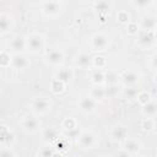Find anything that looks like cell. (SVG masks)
<instances>
[{
	"instance_id": "obj_1",
	"label": "cell",
	"mask_w": 157,
	"mask_h": 157,
	"mask_svg": "<svg viewBox=\"0 0 157 157\" xmlns=\"http://www.w3.org/2000/svg\"><path fill=\"white\" fill-rule=\"evenodd\" d=\"M45 47V39L44 36L40 33H31L26 37V49L32 53L37 54L40 53Z\"/></svg>"
},
{
	"instance_id": "obj_2",
	"label": "cell",
	"mask_w": 157,
	"mask_h": 157,
	"mask_svg": "<svg viewBox=\"0 0 157 157\" xmlns=\"http://www.w3.org/2000/svg\"><path fill=\"white\" fill-rule=\"evenodd\" d=\"M110 45V38L105 33L97 32L93 33L90 38V47L94 52H104Z\"/></svg>"
},
{
	"instance_id": "obj_3",
	"label": "cell",
	"mask_w": 157,
	"mask_h": 157,
	"mask_svg": "<svg viewBox=\"0 0 157 157\" xmlns=\"http://www.w3.org/2000/svg\"><path fill=\"white\" fill-rule=\"evenodd\" d=\"M137 45L141 49H150L156 44V33L155 31H142L137 32Z\"/></svg>"
},
{
	"instance_id": "obj_4",
	"label": "cell",
	"mask_w": 157,
	"mask_h": 157,
	"mask_svg": "<svg viewBox=\"0 0 157 157\" xmlns=\"http://www.w3.org/2000/svg\"><path fill=\"white\" fill-rule=\"evenodd\" d=\"M77 142H78V146L81 148H85V150H88V148H93L97 144V136L94 132H92L91 130H85V131H81L78 137L76 139Z\"/></svg>"
},
{
	"instance_id": "obj_5",
	"label": "cell",
	"mask_w": 157,
	"mask_h": 157,
	"mask_svg": "<svg viewBox=\"0 0 157 157\" xmlns=\"http://www.w3.org/2000/svg\"><path fill=\"white\" fill-rule=\"evenodd\" d=\"M21 125H22V129L28 132V134H33L36 131L39 130L40 128V120L38 119L37 115H26L23 117L22 121H21Z\"/></svg>"
},
{
	"instance_id": "obj_6",
	"label": "cell",
	"mask_w": 157,
	"mask_h": 157,
	"mask_svg": "<svg viewBox=\"0 0 157 157\" xmlns=\"http://www.w3.org/2000/svg\"><path fill=\"white\" fill-rule=\"evenodd\" d=\"M31 108L36 115H43L49 112L50 109V102L44 97H38L32 101Z\"/></svg>"
},
{
	"instance_id": "obj_7",
	"label": "cell",
	"mask_w": 157,
	"mask_h": 157,
	"mask_svg": "<svg viewBox=\"0 0 157 157\" xmlns=\"http://www.w3.org/2000/svg\"><path fill=\"white\" fill-rule=\"evenodd\" d=\"M42 11L48 17H56L61 12V4L56 0H45L42 5Z\"/></svg>"
},
{
	"instance_id": "obj_8",
	"label": "cell",
	"mask_w": 157,
	"mask_h": 157,
	"mask_svg": "<svg viewBox=\"0 0 157 157\" xmlns=\"http://www.w3.org/2000/svg\"><path fill=\"white\" fill-rule=\"evenodd\" d=\"M97 103H98V102H96V101H94L93 98H91L90 96H83V97H81V98L78 99L77 105H78V109H80L82 113H85V114H91V113H93V112L96 110Z\"/></svg>"
},
{
	"instance_id": "obj_9",
	"label": "cell",
	"mask_w": 157,
	"mask_h": 157,
	"mask_svg": "<svg viewBox=\"0 0 157 157\" xmlns=\"http://www.w3.org/2000/svg\"><path fill=\"white\" fill-rule=\"evenodd\" d=\"M119 77L124 86H136L140 82V74L134 70H125L119 75Z\"/></svg>"
},
{
	"instance_id": "obj_10",
	"label": "cell",
	"mask_w": 157,
	"mask_h": 157,
	"mask_svg": "<svg viewBox=\"0 0 157 157\" xmlns=\"http://www.w3.org/2000/svg\"><path fill=\"white\" fill-rule=\"evenodd\" d=\"M64 58H65V55L61 50L54 49V50H50L45 54L44 60H45L47 64H49L52 66H60L64 61Z\"/></svg>"
},
{
	"instance_id": "obj_11",
	"label": "cell",
	"mask_w": 157,
	"mask_h": 157,
	"mask_svg": "<svg viewBox=\"0 0 157 157\" xmlns=\"http://www.w3.org/2000/svg\"><path fill=\"white\" fill-rule=\"evenodd\" d=\"M10 66L16 69V70H23V69L29 66V61L22 53H15L13 55H11Z\"/></svg>"
},
{
	"instance_id": "obj_12",
	"label": "cell",
	"mask_w": 157,
	"mask_h": 157,
	"mask_svg": "<svg viewBox=\"0 0 157 157\" xmlns=\"http://www.w3.org/2000/svg\"><path fill=\"white\" fill-rule=\"evenodd\" d=\"M75 64H76L77 67H80L82 70H88V69L92 67V56L86 52H81L76 56Z\"/></svg>"
},
{
	"instance_id": "obj_13",
	"label": "cell",
	"mask_w": 157,
	"mask_h": 157,
	"mask_svg": "<svg viewBox=\"0 0 157 157\" xmlns=\"http://www.w3.org/2000/svg\"><path fill=\"white\" fill-rule=\"evenodd\" d=\"M72 77H74V71H72V69L71 67H60L56 72H55V76H54V78H56V80H59V81H61V82H64L65 85H67L71 80H72Z\"/></svg>"
},
{
	"instance_id": "obj_14",
	"label": "cell",
	"mask_w": 157,
	"mask_h": 157,
	"mask_svg": "<svg viewBox=\"0 0 157 157\" xmlns=\"http://www.w3.org/2000/svg\"><path fill=\"white\" fill-rule=\"evenodd\" d=\"M142 145L140 141H137L136 139H125L124 140V150L129 153V155H136L139 153V151L141 150Z\"/></svg>"
},
{
	"instance_id": "obj_15",
	"label": "cell",
	"mask_w": 157,
	"mask_h": 157,
	"mask_svg": "<svg viewBox=\"0 0 157 157\" xmlns=\"http://www.w3.org/2000/svg\"><path fill=\"white\" fill-rule=\"evenodd\" d=\"M42 137H43V141L47 142L48 145H52L54 144L58 137H59V131L55 129V128H52V126H48L43 130L42 132Z\"/></svg>"
},
{
	"instance_id": "obj_16",
	"label": "cell",
	"mask_w": 157,
	"mask_h": 157,
	"mask_svg": "<svg viewBox=\"0 0 157 157\" xmlns=\"http://www.w3.org/2000/svg\"><path fill=\"white\" fill-rule=\"evenodd\" d=\"M15 141V135L4 125L0 126V142L5 146L11 147V145Z\"/></svg>"
},
{
	"instance_id": "obj_17",
	"label": "cell",
	"mask_w": 157,
	"mask_h": 157,
	"mask_svg": "<svg viewBox=\"0 0 157 157\" xmlns=\"http://www.w3.org/2000/svg\"><path fill=\"white\" fill-rule=\"evenodd\" d=\"M140 29L142 31H155L156 29V17L153 15H146L142 17L140 25Z\"/></svg>"
},
{
	"instance_id": "obj_18",
	"label": "cell",
	"mask_w": 157,
	"mask_h": 157,
	"mask_svg": "<svg viewBox=\"0 0 157 157\" xmlns=\"http://www.w3.org/2000/svg\"><path fill=\"white\" fill-rule=\"evenodd\" d=\"M10 47L15 53H21L22 50L26 49V38L20 34L15 36L10 42Z\"/></svg>"
},
{
	"instance_id": "obj_19",
	"label": "cell",
	"mask_w": 157,
	"mask_h": 157,
	"mask_svg": "<svg viewBox=\"0 0 157 157\" xmlns=\"http://www.w3.org/2000/svg\"><path fill=\"white\" fill-rule=\"evenodd\" d=\"M94 10L99 13V15H108L110 9H112V5L109 2V0H97L93 5Z\"/></svg>"
},
{
	"instance_id": "obj_20",
	"label": "cell",
	"mask_w": 157,
	"mask_h": 157,
	"mask_svg": "<svg viewBox=\"0 0 157 157\" xmlns=\"http://www.w3.org/2000/svg\"><path fill=\"white\" fill-rule=\"evenodd\" d=\"M126 135H128V130L125 129V126L123 125H118L115 128L112 129L110 131V136L114 141H121V140H125L126 139Z\"/></svg>"
},
{
	"instance_id": "obj_21",
	"label": "cell",
	"mask_w": 157,
	"mask_h": 157,
	"mask_svg": "<svg viewBox=\"0 0 157 157\" xmlns=\"http://www.w3.org/2000/svg\"><path fill=\"white\" fill-rule=\"evenodd\" d=\"M12 27V20L9 15L1 13L0 15V36L6 34Z\"/></svg>"
},
{
	"instance_id": "obj_22",
	"label": "cell",
	"mask_w": 157,
	"mask_h": 157,
	"mask_svg": "<svg viewBox=\"0 0 157 157\" xmlns=\"http://www.w3.org/2000/svg\"><path fill=\"white\" fill-rule=\"evenodd\" d=\"M91 98H93L96 102H102L103 99H105V93H104V87L103 86H93L90 90V94Z\"/></svg>"
},
{
	"instance_id": "obj_23",
	"label": "cell",
	"mask_w": 157,
	"mask_h": 157,
	"mask_svg": "<svg viewBox=\"0 0 157 157\" xmlns=\"http://www.w3.org/2000/svg\"><path fill=\"white\" fill-rule=\"evenodd\" d=\"M157 113V105L156 102L153 99H151L148 103L142 105V115L144 117H148V118H155Z\"/></svg>"
},
{
	"instance_id": "obj_24",
	"label": "cell",
	"mask_w": 157,
	"mask_h": 157,
	"mask_svg": "<svg viewBox=\"0 0 157 157\" xmlns=\"http://www.w3.org/2000/svg\"><path fill=\"white\" fill-rule=\"evenodd\" d=\"M137 93H139V88H136V86H124V88L121 90V96L128 101L136 99Z\"/></svg>"
},
{
	"instance_id": "obj_25",
	"label": "cell",
	"mask_w": 157,
	"mask_h": 157,
	"mask_svg": "<svg viewBox=\"0 0 157 157\" xmlns=\"http://www.w3.org/2000/svg\"><path fill=\"white\" fill-rule=\"evenodd\" d=\"M120 82L119 74L113 70H107L104 72V83L105 85H117Z\"/></svg>"
},
{
	"instance_id": "obj_26",
	"label": "cell",
	"mask_w": 157,
	"mask_h": 157,
	"mask_svg": "<svg viewBox=\"0 0 157 157\" xmlns=\"http://www.w3.org/2000/svg\"><path fill=\"white\" fill-rule=\"evenodd\" d=\"M120 92V87L119 83L117 85H107L104 87V93H105V98H115Z\"/></svg>"
},
{
	"instance_id": "obj_27",
	"label": "cell",
	"mask_w": 157,
	"mask_h": 157,
	"mask_svg": "<svg viewBox=\"0 0 157 157\" xmlns=\"http://www.w3.org/2000/svg\"><path fill=\"white\" fill-rule=\"evenodd\" d=\"M91 82L94 86H103L104 85V72L102 70H97L91 75Z\"/></svg>"
},
{
	"instance_id": "obj_28",
	"label": "cell",
	"mask_w": 157,
	"mask_h": 157,
	"mask_svg": "<svg viewBox=\"0 0 157 157\" xmlns=\"http://www.w3.org/2000/svg\"><path fill=\"white\" fill-rule=\"evenodd\" d=\"M78 126V123H77V120L75 119V118H72V117H67V118H65L63 121H61V128L65 130V131H69V130H71V129H74V128H77Z\"/></svg>"
},
{
	"instance_id": "obj_29",
	"label": "cell",
	"mask_w": 157,
	"mask_h": 157,
	"mask_svg": "<svg viewBox=\"0 0 157 157\" xmlns=\"http://www.w3.org/2000/svg\"><path fill=\"white\" fill-rule=\"evenodd\" d=\"M55 144V150L60 153H64L69 148V140L67 137H58V140L54 142Z\"/></svg>"
},
{
	"instance_id": "obj_30",
	"label": "cell",
	"mask_w": 157,
	"mask_h": 157,
	"mask_svg": "<svg viewBox=\"0 0 157 157\" xmlns=\"http://www.w3.org/2000/svg\"><path fill=\"white\" fill-rule=\"evenodd\" d=\"M65 87H66V85H65L64 82L56 80V78H54V80L52 81V83H50V90H52V92L55 93V94L63 93V92L65 91Z\"/></svg>"
},
{
	"instance_id": "obj_31",
	"label": "cell",
	"mask_w": 157,
	"mask_h": 157,
	"mask_svg": "<svg viewBox=\"0 0 157 157\" xmlns=\"http://www.w3.org/2000/svg\"><path fill=\"white\" fill-rule=\"evenodd\" d=\"M92 66L97 69H104L107 66V59L103 55H94L92 56Z\"/></svg>"
},
{
	"instance_id": "obj_32",
	"label": "cell",
	"mask_w": 157,
	"mask_h": 157,
	"mask_svg": "<svg viewBox=\"0 0 157 157\" xmlns=\"http://www.w3.org/2000/svg\"><path fill=\"white\" fill-rule=\"evenodd\" d=\"M155 118H148V117H145L142 120H141V129L144 131H151L155 129Z\"/></svg>"
},
{
	"instance_id": "obj_33",
	"label": "cell",
	"mask_w": 157,
	"mask_h": 157,
	"mask_svg": "<svg viewBox=\"0 0 157 157\" xmlns=\"http://www.w3.org/2000/svg\"><path fill=\"white\" fill-rule=\"evenodd\" d=\"M151 99H152V97H151V94H150L147 91H139V93H137V96H136V101H137L141 105L148 103Z\"/></svg>"
},
{
	"instance_id": "obj_34",
	"label": "cell",
	"mask_w": 157,
	"mask_h": 157,
	"mask_svg": "<svg viewBox=\"0 0 157 157\" xmlns=\"http://www.w3.org/2000/svg\"><path fill=\"white\" fill-rule=\"evenodd\" d=\"M131 1H132L134 7H136L139 10H146L153 2V0H131Z\"/></svg>"
},
{
	"instance_id": "obj_35",
	"label": "cell",
	"mask_w": 157,
	"mask_h": 157,
	"mask_svg": "<svg viewBox=\"0 0 157 157\" xmlns=\"http://www.w3.org/2000/svg\"><path fill=\"white\" fill-rule=\"evenodd\" d=\"M11 64V55L7 52H0V67H7Z\"/></svg>"
},
{
	"instance_id": "obj_36",
	"label": "cell",
	"mask_w": 157,
	"mask_h": 157,
	"mask_svg": "<svg viewBox=\"0 0 157 157\" xmlns=\"http://www.w3.org/2000/svg\"><path fill=\"white\" fill-rule=\"evenodd\" d=\"M56 153V151L54 150V147H50L49 145L45 147H42L40 151H38V155L42 157H49V156H54Z\"/></svg>"
},
{
	"instance_id": "obj_37",
	"label": "cell",
	"mask_w": 157,
	"mask_h": 157,
	"mask_svg": "<svg viewBox=\"0 0 157 157\" xmlns=\"http://www.w3.org/2000/svg\"><path fill=\"white\" fill-rule=\"evenodd\" d=\"M126 25H128L126 26V33L130 34V36H135L140 31V27H139V25L136 22H128Z\"/></svg>"
},
{
	"instance_id": "obj_38",
	"label": "cell",
	"mask_w": 157,
	"mask_h": 157,
	"mask_svg": "<svg viewBox=\"0 0 157 157\" xmlns=\"http://www.w3.org/2000/svg\"><path fill=\"white\" fill-rule=\"evenodd\" d=\"M117 20L120 23H128V22H130V16L126 11H119L117 13Z\"/></svg>"
},
{
	"instance_id": "obj_39",
	"label": "cell",
	"mask_w": 157,
	"mask_h": 157,
	"mask_svg": "<svg viewBox=\"0 0 157 157\" xmlns=\"http://www.w3.org/2000/svg\"><path fill=\"white\" fill-rule=\"evenodd\" d=\"M81 131H82V130L80 129V125H78L77 128H74V129L66 131V136H67V139H69V137H70V139H77Z\"/></svg>"
},
{
	"instance_id": "obj_40",
	"label": "cell",
	"mask_w": 157,
	"mask_h": 157,
	"mask_svg": "<svg viewBox=\"0 0 157 157\" xmlns=\"http://www.w3.org/2000/svg\"><path fill=\"white\" fill-rule=\"evenodd\" d=\"M16 153L13 151H11V147L5 146L2 147V150H0V156H15Z\"/></svg>"
},
{
	"instance_id": "obj_41",
	"label": "cell",
	"mask_w": 157,
	"mask_h": 157,
	"mask_svg": "<svg viewBox=\"0 0 157 157\" xmlns=\"http://www.w3.org/2000/svg\"><path fill=\"white\" fill-rule=\"evenodd\" d=\"M156 66H157V55L153 54L151 56V67L152 69H156Z\"/></svg>"
},
{
	"instance_id": "obj_42",
	"label": "cell",
	"mask_w": 157,
	"mask_h": 157,
	"mask_svg": "<svg viewBox=\"0 0 157 157\" xmlns=\"http://www.w3.org/2000/svg\"><path fill=\"white\" fill-rule=\"evenodd\" d=\"M1 44H2V40H1V37H0V48H1Z\"/></svg>"
},
{
	"instance_id": "obj_43",
	"label": "cell",
	"mask_w": 157,
	"mask_h": 157,
	"mask_svg": "<svg viewBox=\"0 0 157 157\" xmlns=\"http://www.w3.org/2000/svg\"><path fill=\"white\" fill-rule=\"evenodd\" d=\"M56 1H59V2H60V1H61V0H56Z\"/></svg>"
},
{
	"instance_id": "obj_44",
	"label": "cell",
	"mask_w": 157,
	"mask_h": 157,
	"mask_svg": "<svg viewBox=\"0 0 157 157\" xmlns=\"http://www.w3.org/2000/svg\"><path fill=\"white\" fill-rule=\"evenodd\" d=\"M85 1H86V0H85Z\"/></svg>"
}]
</instances>
